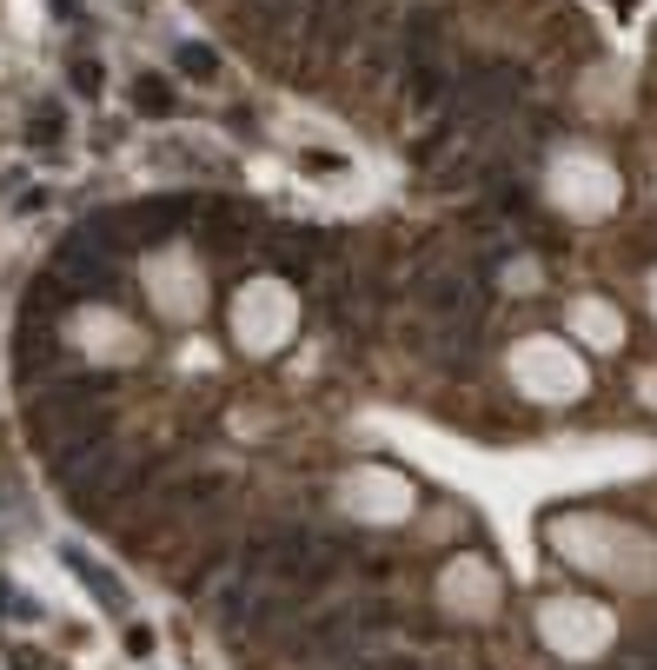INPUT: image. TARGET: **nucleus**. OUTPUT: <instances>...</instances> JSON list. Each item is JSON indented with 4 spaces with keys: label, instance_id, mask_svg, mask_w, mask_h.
<instances>
[{
    "label": "nucleus",
    "instance_id": "20e7f679",
    "mask_svg": "<svg viewBox=\"0 0 657 670\" xmlns=\"http://www.w3.org/2000/svg\"><path fill=\"white\" fill-rule=\"evenodd\" d=\"M127 458L114 452V445H100V452H87V458H73V465H53V484L73 498V505H107V498H120L127 491Z\"/></svg>",
    "mask_w": 657,
    "mask_h": 670
},
{
    "label": "nucleus",
    "instance_id": "f257e3e1",
    "mask_svg": "<svg viewBox=\"0 0 657 670\" xmlns=\"http://www.w3.org/2000/svg\"><path fill=\"white\" fill-rule=\"evenodd\" d=\"M419 299H426V312H439L445 346H465L471 325H478V312H485V279H478L471 266H458V260H432V266L419 273Z\"/></svg>",
    "mask_w": 657,
    "mask_h": 670
},
{
    "label": "nucleus",
    "instance_id": "f8f14e48",
    "mask_svg": "<svg viewBox=\"0 0 657 670\" xmlns=\"http://www.w3.org/2000/svg\"><path fill=\"white\" fill-rule=\"evenodd\" d=\"M27 140H34V146H53V140H60V113H53V107H40V113H34V133H27Z\"/></svg>",
    "mask_w": 657,
    "mask_h": 670
},
{
    "label": "nucleus",
    "instance_id": "9b49d317",
    "mask_svg": "<svg viewBox=\"0 0 657 670\" xmlns=\"http://www.w3.org/2000/svg\"><path fill=\"white\" fill-rule=\"evenodd\" d=\"M67 80H73V94H80V100H94V94H100V60H94V53H80V60L67 67Z\"/></svg>",
    "mask_w": 657,
    "mask_h": 670
},
{
    "label": "nucleus",
    "instance_id": "7ed1b4c3",
    "mask_svg": "<svg viewBox=\"0 0 657 670\" xmlns=\"http://www.w3.org/2000/svg\"><path fill=\"white\" fill-rule=\"evenodd\" d=\"M53 273L73 286V292H94V299H107L114 286H120V266H114V253L80 226V232H67L60 239V253H53Z\"/></svg>",
    "mask_w": 657,
    "mask_h": 670
},
{
    "label": "nucleus",
    "instance_id": "6e6552de",
    "mask_svg": "<svg viewBox=\"0 0 657 670\" xmlns=\"http://www.w3.org/2000/svg\"><path fill=\"white\" fill-rule=\"evenodd\" d=\"M133 107H140L146 120H167V113H174L180 100H174V87H167V80H159V73H140V80H133Z\"/></svg>",
    "mask_w": 657,
    "mask_h": 670
},
{
    "label": "nucleus",
    "instance_id": "9d476101",
    "mask_svg": "<svg viewBox=\"0 0 657 670\" xmlns=\"http://www.w3.org/2000/svg\"><path fill=\"white\" fill-rule=\"evenodd\" d=\"M174 67L193 80V87H213V80H219V53H213V47H200V40H187V47L174 53Z\"/></svg>",
    "mask_w": 657,
    "mask_h": 670
},
{
    "label": "nucleus",
    "instance_id": "423d86ee",
    "mask_svg": "<svg viewBox=\"0 0 657 670\" xmlns=\"http://www.w3.org/2000/svg\"><path fill=\"white\" fill-rule=\"evenodd\" d=\"M53 359H60L53 319H21V332H14V372H21V379H40Z\"/></svg>",
    "mask_w": 657,
    "mask_h": 670
},
{
    "label": "nucleus",
    "instance_id": "1a4fd4ad",
    "mask_svg": "<svg viewBox=\"0 0 657 670\" xmlns=\"http://www.w3.org/2000/svg\"><path fill=\"white\" fill-rule=\"evenodd\" d=\"M67 292H73V286H67L60 273H40L34 292H27V312H21V319H53V312L67 306Z\"/></svg>",
    "mask_w": 657,
    "mask_h": 670
},
{
    "label": "nucleus",
    "instance_id": "39448f33",
    "mask_svg": "<svg viewBox=\"0 0 657 670\" xmlns=\"http://www.w3.org/2000/svg\"><path fill=\"white\" fill-rule=\"evenodd\" d=\"M398 67H405V87L413 100H432L445 87V67H439V14H419L398 40Z\"/></svg>",
    "mask_w": 657,
    "mask_h": 670
},
{
    "label": "nucleus",
    "instance_id": "ddd939ff",
    "mask_svg": "<svg viewBox=\"0 0 657 670\" xmlns=\"http://www.w3.org/2000/svg\"><path fill=\"white\" fill-rule=\"evenodd\" d=\"M292 8V0H246V14H253V21H273V14H286Z\"/></svg>",
    "mask_w": 657,
    "mask_h": 670
},
{
    "label": "nucleus",
    "instance_id": "f03ea898",
    "mask_svg": "<svg viewBox=\"0 0 657 670\" xmlns=\"http://www.w3.org/2000/svg\"><path fill=\"white\" fill-rule=\"evenodd\" d=\"M518 87H525L518 67H499V60L465 67L452 80V127H491L505 107H518Z\"/></svg>",
    "mask_w": 657,
    "mask_h": 670
},
{
    "label": "nucleus",
    "instance_id": "0eeeda50",
    "mask_svg": "<svg viewBox=\"0 0 657 670\" xmlns=\"http://www.w3.org/2000/svg\"><path fill=\"white\" fill-rule=\"evenodd\" d=\"M60 564H67V571L80 577V584H87V591H94L100 605H114V611H127V591H120V584H114V577H107V571H100V564L87 558V551H73V545H67V551H60Z\"/></svg>",
    "mask_w": 657,
    "mask_h": 670
}]
</instances>
